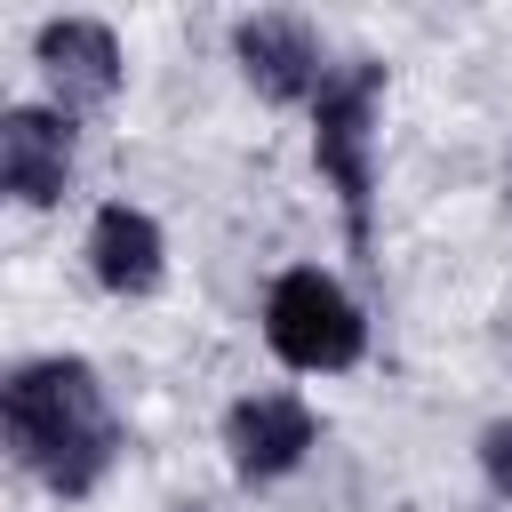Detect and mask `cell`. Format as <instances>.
<instances>
[{
	"label": "cell",
	"instance_id": "8",
	"mask_svg": "<svg viewBox=\"0 0 512 512\" xmlns=\"http://www.w3.org/2000/svg\"><path fill=\"white\" fill-rule=\"evenodd\" d=\"M80 256H88V280H96L104 296H120V304H144V296L168 288V232H160V216L136 208V200H104V208L88 216Z\"/></svg>",
	"mask_w": 512,
	"mask_h": 512
},
{
	"label": "cell",
	"instance_id": "2",
	"mask_svg": "<svg viewBox=\"0 0 512 512\" xmlns=\"http://www.w3.org/2000/svg\"><path fill=\"white\" fill-rule=\"evenodd\" d=\"M376 120H384V64L344 56L328 72V88L312 96V168L336 192L352 248H368V232H376Z\"/></svg>",
	"mask_w": 512,
	"mask_h": 512
},
{
	"label": "cell",
	"instance_id": "9",
	"mask_svg": "<svg viewBox=\"0 0 512 512\" xmlns=\"http://www.w3.org/2000/svg\"><path fill=\"white\" fill-rule=\"evenodd\" d=\"M472 456H480L488 496H496V504H512V416H488V424H480V440H472Z\"/></svg>",
	"mask_w": 512,
	"mask_h": 512
},
{
	"label": "cell",
	"instance_id": "3",
	"mask_svg": "<svg viewBox=\"0 0 512 512\" xmlns=\"http://www.w3.org/2000/svg\"><path fill=\"white\" fill-rule=\"evenodd\" d=\"M264 344L296 376H344L368 360V312L328 264H288L264 288Z\"/></svg>",
	"mask_w": 512,
	"mask_h": 512
},
{
	"label": "cell",
	"instance_id": "1",
	"mask_svg": "<svg viewBox=\"0 0 512 512\" xmlns=\"http://www.w3.org/2000/svg\"><path fill=\"white\" fill-rule=\"evenodd\" d=\"M0 432H8V456L56 496V504H80L112 480L120 448H128V424L96 376V360L80 352H32L0 376Z\"/></svg>",
	"mask_w": 512,
	"mask_h": 512
},
{
	"label": "cell",
	"instance_id": "6",
	"mask_svg": "<svg viewBox=\"0 0 512 512\" xmlns=\"http://www.w3.org/2000/svg\"><path fill=\"white\" fill-rule=\"evenodd\" d=\"M320 448V408L304 392H240L224 408V464L248 488H272L288 472H304Z\"/></svg>",
	"mask_w": 512,
	"mask_h": 512
},
{
	"label": "cell",
	"instance_id": "4",
	"mask_svg": "<svg viewBox=\"0 0 512 512\" xmlns=\"http://www.w3.org/2000/svg\"><path fill=\"white\" fill-rule=\"evenodd\" d=\"M32 64H40V88L56 112H104L128 80V48L104 16H40L32 24Z\"/></svg>",
	"mask_w": 512,
	"mask_h": 512
},
{
	"label": "cell",
	"instance_id": "7",
	"mask_svg": "<svg viewBox=\"0 0 512 512\" xmlns=\"http://www.w3.org/2000/svg\"><path fill=\"white\" fill-rule=\"evenodd\" d=\"M72 168H80V120L72 112H56L48 96L0 112V192L16 208H56Z\"/></svg>",
	"mask_w": 512,
	"mask_h": 512
},
{
	"label": "cell",
	"instance_id": "5",
	"mask_svg": "<svg viewBox=\"0 0 512 512\" xmlns=\"http://www.w3.org/2000/svg\"><path fill=\"white\" fill-rule=\"evenodd\" d=\"M232 64H240V80H248L264 104H304V112H312V96H320L328 72H336L320 24H312V16H288V8L240 16V24H232Z\"/></svg>",
	"mask_w": 512,
	"mask_h": 512
}]
</instances>
